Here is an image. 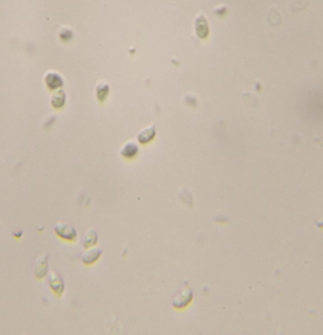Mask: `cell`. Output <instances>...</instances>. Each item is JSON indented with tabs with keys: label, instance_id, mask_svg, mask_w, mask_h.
<instances>
[{
	"label": "cell",
	"instance_id": "obj_6",
	"mask_svg": "<svg viewBox=\"0 0 323 335\" xmlns=\"http://www.w3.org/2000/svg\"><path fill=\"white\" fill-rule=\"evenodd\" d=\"M102 254V250L97 247H89L81 254V261L84 264H93L97 261Z\"/></svg>",
	"mask_w": 323,
	"mask_h": 335
},
{
	"label": "cell",
	"instance_id": "obj_7",
	"mask_svg": "<svg viewBox=\"0 0 323 335\" xmlns=\"http://www.w3.org/2000/svg\"><path fill=\"white\" fill-rule=\"evenodd\" d=\"M155 135H156L155 126L151 125V126L146 127L140 131L137 135V139H138L139 143H141L142 145H145V144L150 143L155 138Z\"/></svg>",
	"mask_w": 323,
	"mask_h": 335
},
{
	"label": "cell",
	"instance_id": "obj_12",
	"mask_svg": "<svg viewBox=\"0 0 323 335\" xmlns=\"http://www.w3.org/2000/svg\"><path fill=\"white\" fill-rule=\"evenodd\" d=\"M59 36H60L62 41L67 42V41L71 40L72 37H73V32H72L70 30L63 29V30H61V31L59 33Z\"/></svg>",
	"mask_w": 323,
	"mask_h": 335
},
{
	"label": "cell",
	"instance_id": "obj_9",
	"mask_svg": "<svg viewBox=\"0 0 323 335\" xmlns=\"http://www.w3.org/2000/svg\"><path fill=\"white\" fill-rule=\"evenodd\" d=\"M65 101H66V94L64 90L58 89L54 91L53 94L51 96V100H50V103L53 108L55 109L63 108L65 104Z\"/></svg>",
	"mask_w": 323,
	"mask_h": 335
},
{
	"label": "cell",
	"instance_id": "obj_1",
	"mask_svg": "<svg viewBox=\"0 0 323 335\" xmlns=\"http://www.w3.org/2000/svg\"><path fill=\"white\" fill-rule=\"evenodd\" d=\"M192 299H193L192 290L189 288H181L172 298V306L178 310L183 309L187 305L190 304Z\"/></svg>",
	"mask_w": 323,
	"mask_h": 335
},
{
	"label": "cell",
	"instance_id": "obj_2",
	"mask_svg": "<svg viewBox=\"0 0 323 335\" xmlns=\"http://www.w3.org/2000/svg\"><path fill=\"white\" fill-rule=\"evenodd\" d=\"M54 232L60 238L65 241H75L77 239V231L71 225L65 222H57L54 226Z\"/></svg>",
	"mask_w": 323,
	"mask_h": 335
},
{
	"label": "cell",
	"instance_id": "obj_10",
	"mask_svg": "<svg viewBox=\"0 0 323 335\" xmlns=\"http://www.w3.org/2000/svg\"><path fill=\"white\" fill-rule=\"evenodd\" d=\"M138 151L139 149L134 142H129L125 146H123V148L120 150V154L126 159H132L138 154Z\"/></svg>",
	"mask_w": 323,
	"mask_h": 335
},
{
	"label": "cell",
	"instance_id": "obj_4",
	"mask_svg": "<svg viewBox=\"0 0 323 335\" xmlns=\"http://www.w3.org/2000/svg\"><path fill=\"white\" fill-rule=\"evenodd\" d=\"M45 83L49 90L56 91L64 85V79L57 72L48 71L45 75Z\"/></svg>",
	"mask_w": 323,
	"mask_h": 335
},
{
	"label": "cell",
	"instance_id": "obj_11",
	"mask_svg": "<svg viewBox=\"0 0 323 335\" xmlns=\"http://www.w3.org/2000/svg\"><path fill=\"white\" fill-rule=\"evenodd\" d=\"M97 242V233L93 228H90L86 231L83 237V246L85 248H89L94 246Z\"/></svg>",
	"mask_w": 323,
	"mask_h": 335
},
{
	"label": "cell",
	"instance_id": "obj_3",
	"mask_svg": "<svg viewBox=\"0 0 323 335\" xmlns=\"http://www.w3.org/2000/svg\"><path fill=\"white\" fill-rule=\"evenodd\" d=\"M48 254H42L39 257L36 258L34 265H33V272L37 279H44L48 272Z\"/></svg>",
	"mask_w": 323,
	"mask_h": 335
},
{
	"label": "cell",
	"instance_id": "obj_5",
	"mask_svg": "<svg viewBox=\"0 0 323 335\" xmlns=\"http://www.w3.org/2000/svg\"><path fill=\"white\" fill-rule=\"evenodd\" d=\"M48 285L51 290L58 296H61L65 291V282L60 275L51 272L48 276Z\"/></svg>",
	"mask_w": 323,
	"mask_h": 335
},
{
	"label": "cell",
	"instance_id": "obj_8",
	"mask_svg": "<svg viewBox=\"0 0 323 335\" xmlns=\"http://www.w3.org/2000/svg\"><path fill=\"white\" fill-rule=\"evenodd\" d=\"M195 26H196V31H197L198 37L204 39L208 35V32H209L208 22H207V20L202 15L197 16V19H196Z\"/></svg>",
	"mask_w": 323,
	"mask_h": 335
}]
</instances>
